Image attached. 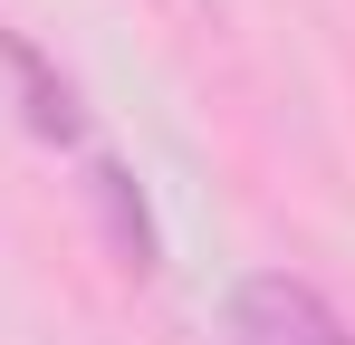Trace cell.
Masks as SVG:
<instances>
[{
	"label": "cell",
	"instance_id": "cell-1",
	"mask_svg": "<svg viewBox=\"0 0 355 345\" xmlns=\"http://www.w3.org/2000/svg\"><path fill=\"white\" fill-rule=\"evenodd\" d=\"M231 345H355L346 317L317 297L307 278H288V269H250V278L231 288Z\"/></svg>",
	"mask_w": 355,
	"mask_h": 345
},
{
	"label": "cell",
	"instance_id": "cell-2",
	"mask_svg": "<svg viewBox=\"0 0 355 345\" xmlns=\"http://www.w3.org/2000/svg\"><path fill=\"white\" fill-rule=\"evenodd\" d=\"M0 67L19 77V115H29V134H49V144H77V96L49 77V57L29 48V39H10V29H0Z\"/></svg>",
	"mask_w": 355,
	"mask_h": 345
},
{
	"label": "cell",
	"instance_id": "cell-3",
	"mask_svg": "<svg viewBox=\"0 0 355 345\" xmlns=\"http://www.w3.org/2000/svg\"><path fill=\"white\" fill-rule=\"evenodd\" d=\"M87 192H96V211H106V240H116V259L135 278H154V221H144V192H135V172L125 163H87Z\"/></svg>",
	"mask_w": 355,
	"mask_h": 345
}]
</instances>
